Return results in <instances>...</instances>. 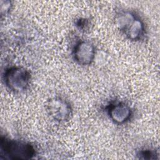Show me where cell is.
I'll list each match as a JSON object with an SVG mask.
<instances>
[{"mask_svg": "<svg viewBox=\"0 0 160 160\" xmlns=\"http://www.w3.org/2000/svg\"><path fill=\"white\" fill-rule=\"evenodd\" d=\"M1 155L6 159H29L36 154L34 146L30 142L22 140L1 137Z\"/></svg>", "mask_w": 160, "mask_h": 160, "instance_id": "7a4b0ae2", "label": "cell"}, {"mask_svg": "<svg viewBox=\"0 0 160 160\" xmlns=\"http://www.w3.org/2000/svg\"><path fill=\"white\" fill-rule=\"evenodd\" d=\"M88 21L86 19H79L76 21V26L79 29H84L86 28V27L88 26Z\"/></svg>", "mask_w": 160, "mask_h": 160, "instance_id": "9c48e42d", "label": "cell"}, {"mask_svg": "<svg viewBox=\"0 0 160 160\" xmlns=\"http://www.w3.org/2000/svg\"><path fill=\"white\" fill-rule=\"evenodd\" d=\"M46 109L50 118L59 122L69 121L72 114V109L69 102L60 97L49 99L46 102Z\"/></svg>", "mask_w": 160, "mask_h": 160, "instance_id": "277c9868", "label": "cell"}, {"mask_svg": "<svg viewBox=\"0 0 160 160\" xmlns=\"http://www.w3.org/2000/svg\"><path fill=\"white\" fill-rule=\"evenodd\" d=\"M1 16L8 14L12 7L11 2L9 1H1Z\"/></svg>", "mask_w": 160, "mask_h": 160, "instance_id": "ba28073f", "label": "cell"}, {"mask_svg": "<svg viewBox=\"0 0 160 160\" xmlns=\"http://www.w3.org/2000/svg\"><path fill=\"white\" fill-rule=\"evenodd\" d=\"M6 86L14 92H21L30 85L31 75L28 69L19 66L7 68L2 75Z\"/></svg>", "mask_w": 160, "mask_h": 160, "instance_id": "3957f363", "label": "cell"}, {"mask_svg": "<svg viewBox=\"0 0 160 160\" xmlns=\"http://www.w3.org/2000/svg\"><path fill=\"white\" fill-rule=\"evenodd\" d=\"M107 112L111 120L119 125L129 121L132 115L130 106L122 101L110 104L107 108Z\"/></svg>", "mask_w": 160, "mask_h": 160, "instance_id": "8992f818", "label": "cell"}, {"mask_svg": "<svg viewBox=\"0 0 160 160\" xmlns=\"http://www.w3.org/2000/svg\"><path fill=\"white\" fill-rule=\"evenodd\" d=\"M137 156L141 159H158V154L154 149L143 148L137 152Z\"/></svg>", "mask_w": 160, "mask_h": 160, "instance_id": "52a82bcc", "label": "cell"}, {"mask_svg": "<svg viewBox=\"0 0 160 160\" xmlns=\"http://www.w3.org/2000/svg\"><path fill=\"white\" fill-rule=\"evenodd\" d=\"M115 24L129 40L138 41L145 35V25L141 18L129 10H121L115 16Z\"/></svg>", "mask_w": 160, "mask_h": 160, "instance_id": "6da1fadb", "label": "cell"}, {"mask_svg": "<svg viewBox=\"0 0 160 160\" xmlns=\"http://www.w3.org/2000/svg\"><path fill=\"white\" fill-rule=\"evenodd\" d=\"M72 54L74 60L79 65L88 66L94 60L96 50L92 43L88 41L81 40L74 46Z\"/></svg>", "mask_w": 160, "mask_h": 160, "instance_id": "5b68a950", "label": "cell"}]
</instances>
